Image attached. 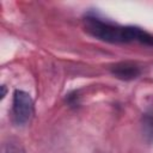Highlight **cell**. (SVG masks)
Returning a JSON list of instances; mask_svg holds the SVG:
<instances>
[{
    "mask_svg": "<svg viewBox=\"0 0 153 153\" xmlns=\"http://www.w3.org/2000/svg\"><path fill=\"white\" fill-rule=\"evenodd\" d=\"M85 30L92 37L108 43L139 42L153 47V35L137 26H121L97 17H86Z\"/></svg>",
    "mask_w": 153,
    "mask_h": 153,
    "instance_id": "6da1fadb",
    "label": "cell"
},
{
    "mask_svg": "<svg viewBox=\"0 0 153 153\" xmlns=\"http://www.w3.org/2000/svg\"><path fill=\"white\" fill-rule=\"evenodd\" d=\"M33 100L31 96L22 90H16L12 100V115L17 124H25L32 116Z\"/></svg>",
    "mask_w": 153,
    "mask_h": 153,
    "instance_id": "7a4b0ae2",
    "label": "cell"
},
{
    "mask_svg": "<svg viewBox=\"0 0 153 153\" xmlns=\"http://www.w3.org/2000/svg\"><path fill=\"white\" fill-rule=\"evenodd\" d=\"M110 72L115 78H117L120 80L129 81V80H134V79L140 76L141 68L135 62L121 61V62H117V63L112 65L110 67Z\"/></svg>",
    "mask_w": 153,
    "mask_h": 153,
    "instance_id": "3957f363",
    "label": "cell"
},
{
    "mask_svg": "<svg viewBox=\"0 0 153 153\" xmlns=\"http://www.w3.org/2000/svg\"><path fill=\"white\" fill-rule=\"evenodd\" d=\"M1 88H2V92H1V99H2V98L5 97V94H6V88H5V86H4V85L1 86Z\"/></svg>",
    "mask_w": 153,
    "mask_h": 153,
    "instance_id": "277c9868",
    "label": "cell"
}]
</instances>
